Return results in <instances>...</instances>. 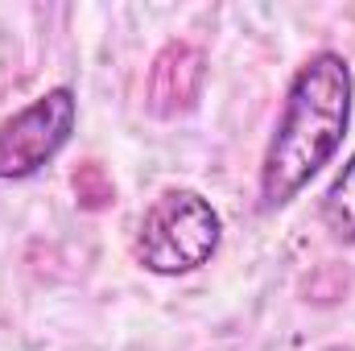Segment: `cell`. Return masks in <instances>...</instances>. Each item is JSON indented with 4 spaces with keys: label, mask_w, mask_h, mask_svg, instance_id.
Masks as SVG:
<instances>
[{
    "label": "cell",
    "mask_w": 355,
    "mask_h": 351,
    "mask_svg": "<svg viewBox=\"0 0 355 351\" xmlns=\"http://www.w3.org/2000/svg\"><path fill=\"white\" fill-rule=\"evenodd\" d=\"M322 223L335 240L355 244V153L322 194Z\"/></svg>",
    "instance_id": "cell-5"
},
{
    "label": "cell",
    "mask_w": 355,
    "mask_h": 351,
    "mask_svg": "<svg viewBox=\"0 0 355 351\" xmlns=\"http://www.w3.org/2000/svg\"><path fill=\"white\" fill-rule=\"evenodd\" d=\"M219 240L223 219L211 207V198H202L190 186H170L145 207L132 252L141 268L157 277H182L211 261L219 252Z\"/></svg>",
    "instance_id": "cell-2"
},
{
    "label": "cell",
    "mask_w": 355,
    "mask_h": 351,
    "mask_svg": "<svg viewBox=\"0 0 355 351\" xmlns=\"http://www.w3.org/2000/svg\"><path fill=\"white\" fill-rule=\"evenodd\" d=\"M352 67L335 50L310 54L289 79L272 141L261 162V207H285L343 145L352 124Z\"/></svg>",
    "instance_id": "cell-1"
},
{
    "label": "cell",
    "mask_w": 355,
    "mask_h": 351,
    "mask_svg": "<svg viewBox=\"0 0 355 351\" xmlns=\"http://www.w3.org/2000/svg\"><path fill=\"white\" fill-rule=\"evenodd\" d=\"M207 75V58L202 50H194L190 42H170L149 71V108L157 116H178L186 108H194L198 91Z\"/></svg>",
    "instance_id": "cell-4"
},
{
    "label": "cell",
    "mask_w": 355,
    "mask_h": 351,
    "mask_svg": "<svg viewBox=\"0 0 355 351\" xmlns=\"http://www.w3.org/2000/svg\"><path fill=\"white\" fill-rule=\"evenodd\" d=\"M75 124L79 99L71 87H50L8 120H0V182L33 178L37 170H46L67 149Z\"/></svg>",
    "instance_id": "cell-3"
},
{
    "label": "cell",
    "mask_w": 355,
    "mask_h": 351,
    "mask_svg": "<svg viewBox=\"0 0 355 351\" xmlns=\"http://www.w3.org/2000/svg\"><path fill=\"white\" fill-rule=\"evenodd\" d=\"M75 194H79V203L87 211H103L116 198V186H112V178H107V170L99 162H83L75 170Z\"/></svg>",
    "instance_id": "cell-6"
}]
</instances>
